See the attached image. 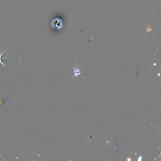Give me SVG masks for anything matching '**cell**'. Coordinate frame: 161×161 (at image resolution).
<instances>
[{
  "mask_svg": "<svg viewBox=\"0 0 161 161\" xmlns=\"http://www.w3.org/2000/svg\"><path fill=\"white\" fill-rule=\"evenodd\" d=\"M51 24L54 28L56 30H60L63 26V21L59 18H56L53 20Z\"/></svg>",
  "mask_w": 161,
  "mask_h": 161,
  "instance_id": "obj_1",
  "label": "cell"
},
{
  "mask_svg": "<svg viewBox=\"0 0 161 161\" xmlns=\"http://www.w3.org/2000/svg\"><path fill=\"white\" fill-rule=\"evenodd\" d=\"M72 68L74 69V74H73V76L71 78V79H73L74 77H75L76 78H77L79 76H81V77L83 78V77L81 75V74L83 73V72L81 70V69L79 68L78 67L76 68V67H72Z\"/></svg>",
  "mask_w": 161,
  "mask_h": 161,
  "instance_id": "obj_2",
  "label": "cell"
},
{
  "mask_svg": "<svg viewBox=\"0 0 161 161\" xmlns=\"http://www.w3.org/2000/svg\"><path fill=\"white\" fill-rule=\"evenodd\" d=\"M2 60L4 59H2V58H0V63H1V64H2V65H3V66H4L5 67H6V65H5V64H3V63L2 62Z\"/></svg>",
  "mask_w": 161,
  "mask_h": 161,
  "instance_id": "obj_4",
  "label": "cell"
},
{
  "mask_svg": "<svg viewBox=\"0 0 161 161\" xmlns=\"http://www.w3.org/2000/svg\"><path fill=\"white\" fill-rule=\"evenodd\" d=\"M152 31V28L150 26H148L147 28V31L145 33H148V32H150Z\"/></svg>",
  "mask_w": 161,
  "mask_h": 161,
  "instance_id": "obj_3",
  "label": "cell"
}]
</instances>
